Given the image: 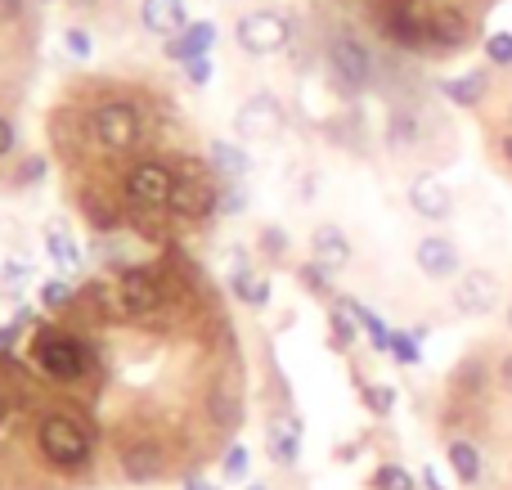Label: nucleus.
<instances>
[{"label":"nucleus","instance_id":"1","mask_svg":"<svg viewBox=\"0 0 512 490\" xmlns=\"http://www.w3.org/2000/svg\"><path fill=\"white\" fill-rule=\"evenodd\" d=\"M324 77L342 99L364 95V90L373 86V77H378L373 50L355 32L337 27V32H328V41H324Z\"/></svg>","mask_w":512,"mask_h":490},{"label":"nucleus","instance_id":"2","mask_svg":"<svg viewBox=\"0 0 512 490\" xmlns=\"http://www.w3.org/2000/svg\"><path fill=\"white\" fill-rule=\"evenodd\" d=\"M36 446H41V459L50 468L77 473V468L90 464L95 437H90V428L81 419H72V414H45V419L36 423Z\"/></svg>","mask_w":512,"mask_h":490},{"label":"nucleus","instance_id":"3","mask_svg":"<svg viewBox=\"0 0 512 490\" xmlns=\"http://www.w3.org/2000/svg\"><path fill=\"white\" fill-rule=\"evenodd\" d=\"M32 365L41 369L54 383H81L90 374V347L77 338V333H63L45 324L32 338Z\"/></svg>","mask_w":512,"mask_h":490},{"label":"nucleus","instance_id":"4","mask_svg":"<svg viewBox=\"0 0 512 490\" xmlns=\"http://www.w3.org/2000/svg\"><path fill=\"white\" fill-rule=\"evenodd\" d=\"M288 41H292V23L279 9H248V14L234 18V45L248 59H270V54L288 50Z\"/></svg>","mask_w":512,"mask_h":490},{"label":"nucleus","instance_id":"5","mask_svg":"<svg viewBox=\"0 0 512 490\" xmlns=\"http://www.w3.org/2000/svg\"><path fill=\"white\" fill-rule=\"evenodd\" d=\"M90 131H95V140L104 144L108 153H131L135 144L144 140V117L131 99H108V104L95 108Z\"/></svg>","mask_w":512,"mask_h":490},{"label":"nucleus","instance_id":"6","mask_svg":"<svg viewBox=\"0 0 512 490\" xmlns=\"http://www.w3.org/2000/svg\"><path fill=\"white\" fill-rule=\"evenodd\" d=\"M171 189H176V176H171V167L158 158H144L126 171V198H131L135 207L158 212V207L171 203Z\"/></svg>","mask_w":512,"mask_h":490},{"label":"nucleus","instance_id":"7","mask_svg":"<svg viewBox=\"0 0 512 490\" xmlns=\"http://www.w3.org/2000/svg\"><path fill=\"white\" fill-rule=\"evenodd\" d=\"M414 266H418V275L432 279V284H450V279L463 275V252L450 234H423V239L414 243Z\"/></svg>","mask_w":512,"mask_h":490},{"label":"nucleus","instance_id":"8","mask_svg":"<svg viewBox=\"0 0 512 490\" xmlns=\"http://www.w3.org/2000/svg\"><path fill=\"white\" fill-rule=\"evenodd\" d=\"M454 311L459 315H490L499 302H504V284H499L495 270H463L459 279H454Z\"/></svg>","mask_w":512,"mask_h":490},{"label":"nucleus","instance_id":"9","mask_svg":"<svg viewBox=\"0 0 512 490\" xmlns=\"http://www.w3.org/2000/svg\"><path fill=\"white\" fill-rule=\"evenodd\" d=\"M234 131H239V140H274L283 131V104L270 90H256L234 113Z\"/></svg>","mask_w":512,"mask_h":490},{"label":"nucleus","instance_id":"10","mask_svg":"<svg viewBox=\"0 0 512 490\" xmlns=\"http://www.w3.org/2000/svg\"><path fill=\"white\" fill-rule=\"evenodd\" d=\"M117 302H122L126 315H149V311H158V306L167 302V288H162L158 270H149V266L122 270V279H117Z\"/></svg>","mask_w":512,"mask_h":490},{"label":"nucleus","instance_id":"11","mask_svg":"<svg viewBox=\"0 0 512 490\" xmlns=\"http://www.w3.org/2000/svg\"><path fill=\"white\" fill-rule=\"evenodd\" d=\"M171 212L185 216V221H203V216L221 212V185H212V180L203 176H189V180H176V189H171Z\"/></svg>","mask_w":512,"mask_h":490},{"label":"nucleus","instance_id":"12","mask_svg":"<svg viewBox=\"0 0 512 490\" xmlns=\"http://www.w3.org/2000/svg\"><path fill=\"white\" fill-rule=\"evenodd\" d=\"M167 473V450L153 437H135L122 446V477L126 482H158Z\"/></svg>","mask_w":512,"mask_h":490},{"label":"nucleus","instance_id":"13","mask_svg":"<svg viewBox=\"0 0 512 490\" xmlns=\"http://www.w3.org/2000/svg\"><path fill=\"white\" fill-rule=\"evenodd\" d=\"M409 207H414V216H423V221H450L454 216V194H450L445 180H436L432 171H427V176L409 180Z\"/></svg>","mask_w":512,"mask_h":490},{"label":"nucleus","instance_id":"14","mask_svg":"<svg viewBox=\"0 0 512 490\" xmlns=\"http://www.w3.org/2000/svg\"><path fill=\"white\" fill-rule=\"evenodd\" d=\"M189 23H194V18H189L185 0H140V27L149 36L171 41V36H180Z\"/></svg>","mask_w":512,"mask_h":490},{"label":"nucleus","instance_id":"15","mask_svg":"<svg viewBox=\"0 0 512 490\" xmlns=\"http://www.w3.org/2000/svg\"><path fill=\"white\" fill-rule=\"evenodd\" d=\"M310 261H319V266H328L337 275V270L351 266V239H346L342 225L324 221L310 230Z\"/></svg>","mask_w":512,"mask_h":490},{"label":"nucleus","instance_id":"16","mask_svg":"<svg viewBox=\"0 0 512 490\" xmlns=\"http://www.w3.org/2000/svg\"><path fill=\"white\" fill-rule=\"evenodd\" d=\"M265 450H270V459L279 468H292L301 459V423L288 419V414H274L265 423Z\"/></svg>","mask_w":512,"mask_h":490},{"label":"nucleus","instance_id":"17","mask_svg":"<svg viewBox=\"0 0 512 490\" xmlns=\"http://www.w3.org/2000/svg\"><path fill=\"white\" fill-rule=\"evenodd\" d=\"M355 338H360V302L355 297H333L328 306V347L333 351H351Z\"/></svg>","mask_w":512,"mask_h":490},{"label":"nucleus","instance_id":"18","mask_svg":"<svg viewBox=\"0 0 512 490\" xmlns=\"http://www.w3.org/2000/svg\"><path fill=\"white\" fill-rule=\"evenodd\" d=\"M472 36V23L463 9L445 5V9H432L427 14V45H441V50H454V45H463Z\"/></svg>","mask_w":512,"mask_h":490},{"label":"nucleus","instance_id":"19","mask_svg":"<svg viewBox=\"0 0 512 490\" xmlns=\"http://www.w3.org/2000/svg\"><path fill=\"white\" fill-rule=\"evenodd\" d=\"M212 45H216V27L212 23H189L185 32L167 41V59L185 68L189 59H207V54H212Z\"/></svg>","mask_w":512,"mask_h":490},{"label":"nucleus","instance_id":"20","mask_svg":"<svg viewBox=\"0 0 512 490\" xmlns=\"http://www.w3.org/2000/svg\"><path fill=\"white\" fill-rule=\"evenodd\" d=\"M418 140H423V117H418V108L400 104L387 113V149L391 153H409L418 149Z\"/></svg>","mask_w":512,"mask_h":490},{"label":"nucleus","instance_id":"21","mask_svg":"<svg viewBox=\"0 0 512 490\" xmlns=\"http://www.w3.org/2000/svg\"><path fill=\"white\" fill-rule=\"evenodd\" d=\"M207 162H212V171L221 180H243L252 171L248 149H243V144H234V140H212V144H207Z\"/></svg>","mask_w":512,"mask_h":490},{"label":"nucleus","instance_id":"22","mask_svg":"<svg viewBox=\"0 0 512 490\" xmlns=\"http://www.w3.org/2000/svg\"><path fill=\"white\" fill-rule=\"evenodd\" d=\"M441 90H445V99H450V104L477 108V104H486V95H490V77H486V72H459V77L441 81Z\"/></svg>","mask_w":512,"mask_h":490},{"label":"nucleus","instance_id":"23","mask_svg":"<svg viewBox=\"0 0 512 490\" xmlns=\"http://www.w3.org/2000/svg\"><path fill=\"white\" fill-rule=\"evenodd\" d=\"M450 387H454V396H463V401H477V396L490 387V365L481 356H463L459 369H454V378H450Z\"/></svg>","mask_w":512,"mask_h":490},{"label":"nucleus","instance_id":"24","mask_svg":"<svg viewBox=\"0 0 512 490\" xmlns=\"http://www.w3.org/2000/svg\"><path fill=\"white\" fill-rule=\"evenodd\" d=\"M445 455H450V468L463 486H481V477H486V459H481V450L472 446V441H450Z\"/></svg>","mask_w":512,"mask_h":490},{"label":"nucleus","instance_id":"25","mask_svg":"<svg viewBox=\"0 0 512 490\" xmlns=\"http://www.w3.org/2000/svg\"><path fill=\"white\" fill-rule=\"evenodd\" d=\"M230 293L239 297L243 306H252V311H265V306H270V279L256 275L252 266H239L230 275Z\"/></svg>","mask_w":512,"mask_h":490},{"label":"nucleus","instance_id":"26","mask_svg":"<svg viewBox=\"0 0 512 490\" xmlns=\"http://www.w3.org/2000/svg\"><path fill=\"white\" fill-rule=\"evenodd\" d=\"M369 486H373V490H418L414 473H405L400 464H382V468H373Z\"/></svg>","mask_w":512,"mask_h":490},{"label":"nucleus","instance_id":"27","mask_svg":"<svg viewBox=\"0 0 512 490\" xmlns=\"http://www.w3.org/2000/svg\"><path fill=\"white\" fill-rule=\"evenodd\" d=\"M45 248H50V257L59 261L63 270H77V266H81V248H77V243H72L63 230H50V234H45Z\"/></svg>","mask_w":512,"mask_h":490},{"label":"nucleus","instance_id":"28","mask_svg":"<svg viewBox=\"0 0 512 490\" xmlns=\"http://www.w3.org/2000/svg\"><path fill=\"white\" fill-rule=\"evenodd\" d=\"M297 279H301V284H306L315 297H328V293H333V270L319 266V261H306V266L297 270Z\"/></svg>","mask_w":512,"mask_h":490},{"label":"nucleus","instance_id":"29","mask_svg":"<svg viewBox=\"0 0 512 490\" xmlns=\"http://www.w3.org/2000/svg\"><path fill=\"white\" fill-rule=\"evenodd\" d=\"M364 405H369V414H378V419H387L391 410H396V392H391L387 383H364Z\"/></svg>","mask_w":512,"mask_h":490},{"label":"nucleus","instance_id":"30","mask_svg":"<svg viewBox=\"0 0 512 490\" xmlns=\"http://www.w3.org/2000/svg\"><path fill=\"white\" fill-rule=\"evenodd\" d=\"M63 50H68L72 59H90V54H95V36L72 23V27H63Z\"/></svg>","mask_w":512,"mask_h":490},{"label":"nucleus","instance_id":"31","mask_svg":"<svg viewBox=\"0 0 512 490\" xmlns=\"http://www.w3.org/2000/svg\"><path fill=\"white\" fill-rule=\"evenodd\" d=\"M486 59L495 68H512V32H490L486 36Z\"/></svg>","mask_w":512,"mask_h":490},{"label":"nucleus","instance_id":"32","mask_svg":"<svg viewBox=\"0 0 512 490\" xmlns=\"http://www.w3.org/2000/svg\"><path fill=\"white\" fill-rule=\"evenodd\" d=\"M41 306H45V311H68V306H72V288L63 284V279L41 284Z\"/></svg>","mask_w":512,"mask_h":490},{"label":"nucleus","instance_id":"33","mask_svg":"<svg viewBox=\"0 0 512 490\" xmlns=\"http://www.w3.org/2000/svg\"><path fill=\"white\" fill-rule=\"evenodd\" d=\"M256 248H261L265 257H274V261H279L283 252H288V239H283V230H279V225H265V230L256 234Z\"/></svg>","mask_w":512,"mask_h":490},{"label":"nucleus","instance_id":"34","mask_svg":"<svg viewBox=\"0 0 512 490\" xmlns=\"http://www.w3.org/2000/svg\"><path fill=\"white\" fill-rule=\"evenodd\" d=\"M45 171H50V162H45L41 153H32V158H23V167L14 171V185H36V180H45Z\"/></svg>","mask_w":512,"mask_h":490},{"label":"nucleus","instance_id":"35","mask_svg":"<svg viewBox=\"0 0 512 490\" xmlns=\"http://www.w3.org/2000/svg\"><path fill=\"white\" fill-rule=\"evenodd\" d=\"M243 203H248V194H243L239 180H221V216L243 212Z\"/></svg>","mask_w":512,"mask_h":490},{"label":"nucleus","instance_id":"36","mask_svg":"<svg viewBox=\"0 0 512 490\" xmlns=\"http://www.w3.org/2000/svg\"><path fill=\"white\" fill-rule=\"evenodd\" d=\"M225 477H230V482H243V477H248V450L243 446L225 450Z\"/></svg>","mask_w":512,"mask_h":490},{"label":"nucleus","instance_id":"37","mask_svg":"<svg viewBox=\"0 0 512 490\" xmlns=\"http://www.w3.org/2000/svg\"><path fill=\"white\" fill-rule=\"evenodd\" d=\"M391 356L405 360V365H418V360H423L418 356V342L409 338V333H391Z\"/></svg>","mask_w":512,"mask_h":490},{"label":"nucleus","instance_id":"38","mask_svg":"<svg viewBox=\"0 0 512 490\" xmlns=\"http://www.w3.org/2000/svg\"><path fill=\"white\" fill-rule=\"evenodd\" d=\"M14 149H18V126H14V117L0 113V158H9Z\"/></svg>","mask_w":512,"mask_h":490},{"label":"nucleus","instance_id":"39","mask_svg":"<svg viewBox=\"0 0 512 490\" xmlns=\"http://www.w3.org/2000/svg\"><path fill=\"white\" fill-rule=\"evenodd\" d=\"M495 383H499V392L512 401V351H504L499 356V365H495Z\"/></svg>","mask_w":512,"mask_h":490},{"label":"nucleus","instance_id":"40","mask_svg":"<svg viewBox=\"0 0 512 490\" xmlns=\"http://www.w3.org/2000/svg\"><path fill=\"white\" fill-rule=\"evenodd\" d=\"M185 77L194 81V86H207V81H212V59H189L185 63Z\"/></svg>","mask_w":512,"mask_h":490},{"label":"nucleus","instance_id":"41","mask_svg":"<svg viewBox=\"0 0 512 490\" xmlns=\"http://www.w3.org/2000/svg\"><path fill=\"white\" fill-rule=\"evenodd\" d=\"M23 18V0H0V23H14Z\"/></svg>","mask_w":512,"mask_h":490},{"label":"nucleus","instance_id":"42","mask_svg":"<svg viewBox=\"0 0 512 490\" xmlns=\"http://www.w3.org/2000/svg\"><path fill=\"white\" fill-rule=\"evenodd\" d=\"M499 153H504V162L512 167V131H504V135H499Z\"/></svg>","mask_w":512,"mask_h":490},{"label":"nucleus","instance_id":"43","mask_svg":"<svg viewBox=\"0 0 512 490\" xmlns=\"http://www.w3.org/2000/svg\"><path fill=\"white\" fill-rule=\"evenodd\" d=\"M185 490H216V486H212V482H203V477H189Z\"/></svg>","mask_w":512,"mask_h":490},{"label":"nucleus","instance_id":"44","mask_svg":"<svg viewBox=\"0 0 512 490\" xmlns=\"http://www.w3.org/2000/svg\"><path fill=\"white\" fill-rule=\"evenodd\" d=\"M9 342H14V329H0V351H9Z\"/></svg>","mask_w":512,"mask_h":490},{"label":"nucleus","instance_id":"45","mask_svg":"<svg viewBox=\"0 0 512 490\" xmlns=\"http://www.w3.org/2000/svg\"><path fill=\"white\" fill-rule=\"evenodd\" d=\"M5 414H9V401H5V392H0V423H5Z\"/></svg>","mask_w":512,"mask_h":490},{"label":"nucleus","instance_id":"46","mask_svg":"<svg viewBox=\"0 0 512 490\" xmlns=\"http://www.w3.org/2000/svg\"><path fill=\"white\" fill-rule=\"evenodd\" d=\"M508 333H512V302H508Z\"/></svg>","mask_w":512,"mask_h":490},{"label":"nucleus","instance_id":"47","mask_svg":"<svg viewBox=\"0 0 512 490\" xmlns=\"http://www.w3.org/2000/svg\"><path fill=\"white\" fill-rule=\"evenodd\" d=\"M248 490H270V486H261V482H256V486H248Z\"/></svg>","mask_w":512,"mask_h":490},{"label":"nucleus","instance_id":"48","mask_svg":"<svg viewBox=\"0 0 512 490\" xmlns=\"http://www.w3.org/2000/svg\"><path fill=\"white\" fill-rule=\"evenodd\" d=\"M508 126H512V104H508Z\"/></svg>","mask_w":512,"mask_h":490},{"label":"nucleus","instance_id":"49","mask_svg":"<svg viewBox=\"0 0 512 490\" xmlns=\"http://www.w3.org/2000/svg\"><path fill=\"white\" fill-rule=\"evenodd\" d=\"M81 5H95V0H81Z\"/></svg>","mask_w":512,"mask_h":490}]
</instances>
